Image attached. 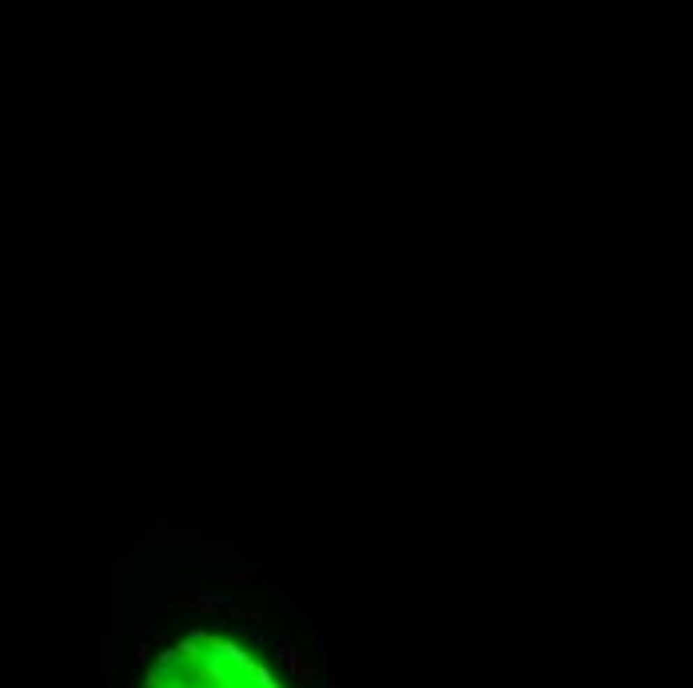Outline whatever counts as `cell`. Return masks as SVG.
Returning <instances> with one entry per match:
<instances>
[{
  "instance_id": "2",
  "label": "cell",
  "mask_w": 693,
  "mask_h": 688,
  "mask_svg": "<svg viewBox=\"0 0 693 688\" xmlns=\"http://www.w3.org/2000/svg\"><path fill=\"white\" fill-rule=\"evenodd\" d=\"M215 585H247V581H259V573H211Z\"/></svg>"
},
{
  "instance_id": "1",
  "label": "cell",
  "mask_w": 693,
  "mask_h": 688,
  "mask_svg": "<svg viewBox=\"0 0 693 688\" xmlns=\"http://www.w3.org/2000/svg\"><path fill=\"white\" fill-rule=\"evenodd\" d=\"M279 657H283V661L291 664V673H295V685H307V680H311V669H307V664L299 661V652H295L291 645H283V652H279Z\"/></svg>"
}]
</instances>
